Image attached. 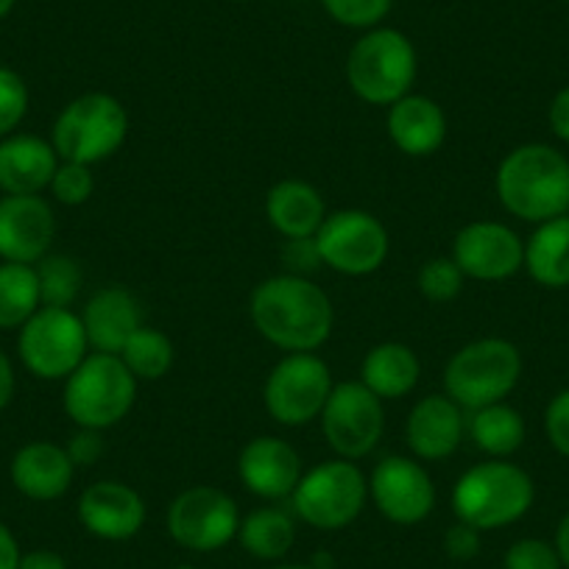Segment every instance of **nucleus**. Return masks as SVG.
Segmentation results:
<instances>
[{"label":"nucleus","mask_w":569,"mask_h":569,"mask_svg":"<svg viewBox=\"0 0 569 569\" xmlns=\"http://www.w3.org/2000/svg\"><path fill=\"white\" fill-rule=\"evenodd\" d=\"M386 129L391 142L408 157H430L445 146V109L427 96H405L388 107Z\"/></svg>","instance_id":"22"},{"label":"nucleus","mask_w":569,"mask_h":569,"mask_svg":"<svg viewBox=\"0 0 569 569\" xmlns=\"http://www.w3.org/2000/svg\"><path fill=\"white\" fill-rule=\"evenodd\" d=\"M129 137V112L107 92H87L70 101L53 123L51 146L59 160L96 166L109 160Z\"/></svg>","instance_id":"6"},{"label":"nucleus","mask_w":569,"mask_h":569,"mask_svg":"<svg viewBox=\"0 0 569 569\" xmlns=\"http://www.w3.org/2000/svg\"><path fill=\"white\" fill-rule=\"evenodd\" d=\"M173 358L177 352L171 338L151 327H140L120 352V360L134 375V380H162L171 371Z\"/></svg>","instance_id":"30"},{"label":"nucleus","mask_w":569,"mask_h":569,"mask_svg":"<svg viewBox=\"0 0 569 569\" xmlns=\"http://www.w3.org/2000/svg\"><path fill=\"white\" fill-rule=\"evenodd\" d=\"M522 377V355L506 338H480L467 343L447 363V397L461 408L478 410L502 402Z\"/></svg>","instance_id":"7"},{"label":"nucleus","mask_w":569,"mask_h":569,"mask_svg":"<svg viewBox=\"0 0 569 569\" xmlns=\"http://www.w3.org/2000/svg\"><path fill=\"white\" fill-rule=\"evenodd\" d=\"M369 495L377 511L393 525H419L436 508L433 480L413 458H382L369 480Z\"/></svg>","instance_id":"14"},{"label":"nucleus","mask_w":569,"mask_h":569,"mask_svg":"<svg viewBox=\"0 0 569 569\" xmlns=\"http://www.w3.org/2000/svg\"><path fill=\"white\" fill-rule=\"evenodd\" d=\"M336 23L347 29H377L382 18L391 12L393 0H321Z\"/></svg>","instance_id":"34"},{"label":"nucleus","mask_w":569,"mask_h":569,"mask_svg":"<svg viewBox=\"0 0 569 569\" xmlns=\"http://www.w3.org/2000/svg\"><path fill=\"white\" fill-rule=\"evenodd\" d=\"M42 308H70L81 291V268L73 257H42L37 266Z\"/></svg>","instance_id":"31"},{"label":"nucleus","mask_w":569,"mask_h":569,"mask_svg":"<svg viewBox=\"0 0 569 569\" xmlns=\"http://www.w3.org/2000/svg\"><path fill=\"white\" fill-rule=\"evenodd\" d=\"M238 502L216 486L184 489L168 508V533L184 550L216 552L238 539Z\"/></svg>","instance_id":"11"},{"label":"nucleus","mask_w":569,"mask_h":569,"mask_svg":"<svg viewBox=\"0 0 569 569\" xmlns=\"http://www.w3.org/2000/svg\"><path fill=\"white\" fill-rule=\"evenodd\" d=\"M319 419L325 439L347 461L369 456L380 445L382 430H386L382 399L375 397L363 382L332 386Z\"/></svg>","instance_id":"12"},{"label":"nucleus","mask_w":569,"mask_h":569,"mask_svg":"<svg viewBox=\"0 0 569 569\" xmlns=\"http://www.w3.org/2000/svg\"><path fill=\"white\" fill-rule=\"evenodd\" d=\"M79 522L103 541H126L146 525V502L118 480L92 483L79 500Z\"/></svg>","instance_id":"18"},{"label":"nucleus","mask_w":569,"mask_h":569,"mask_svg":"<svg viewBox=\"0 0 569 569\" xmlns=\"http://www.w3.org/2000/svg\"><path fill=\"white\" fill-rule=\"evenodd\" d=\"M257 332L284 352H316L332 332V302L308 277L279 273L251 293Z\"/></svg>","instance_id":"1"},{"label":"nucleus","mask_w":569,"mask_h":569,"mask_svg":"<svg viewBox=\"0 0 569 569\" xmlns=\"http://www.w3.org/2000/svg\"><path fill=\"white\" fill-rule=\"evenodd\" d=\"M525 268L545 288H569V216L539 223L525 243Z\"/></svg>","instance_id":"26"},{"label":"nucleus","mask_w":569,"mask_h":569,"mask_svg":"<svg viewBox=\"0 0 569 569\" xmlns=\"http://www.w3.org/2000/svg\"><path fill=\"white\" fill-rule=\"evenodd\" d=\"M321 260L347 277H366L388 257V232L371 212L338 210L316 232Z\"/></svg>","instance_id":"13"},{"label":"nucleus","mask_w":569,"mask_h":569,"mask_svg":"<svg viewBox=\"0 0 569 569\" xmlns=\"http://www.w3.org/2000/svg\"><path fill=\"white\" fill-rule=\"evenodd\" d=\"M506 569H561L556 545L545 539H519L513 541L502 558Z\"/></svg>","instance_id":"36"},{"label":"nucleus","mask_w":569,"mask_h":569,"mask_svg":"<svg viewBox=\"0 0 569 569\" xmlns=\"http://www.w3.org/2000/svg\"><path fill=\"white\" fill-rule=\"evenodd\" d=\"M42 308L34 266L0 262V330H18Z\"/></svg>","instance_id":"29"},{"label":"nucleus","mask_w":569,"mask_h":569,"mask_svg":"<svg viewBox=\"0 0 569 569\" xmlns=\"http://www.w3.org/2000/svg\"><path fill=\"white\" fill-rule=\"evenodd\" d=\"M282 260H284V266H288V271H291L293 277H308V273L319 271V268L325 266V260H321L319 243H316V234H313V238H291V240H288V243H284V249H282Z\"/></svg>","instance_id":"38"},{"label":"nucleus","mask_w":569,"mask_h":569,"mask_svg":"<svg viewBox=\"0 0 569 569\" xmlns=\"http://www.w3.org/2000/svg\"><path fill=\"white\" fill-rule=\"evenodd\" d=\"M14 3H18V0H0V20L7 18L9 12H12V9H14Z\"/></svg>","instance_id":"46"},{"label":"nucleus","mask_w":569,"mask_h":569,"mask_svg":"<svg viewBox=\"0 0 569 569\" xmlns=\"http://www.w3.org/2000/svg\"><path fill=\"white\" fill-rule=\"evenodd\" d=\"M419 375L421 363L416 352L397 341L371 347L360 366V382L380 399H399L410 393L419 382Z\"/></svg>","instance_id":"25"},{"label":"nucleus","mask_w":569,"mask_h":569,"mask_svg":"<svg viewBox=\"0 0 569 569\" xmlns=\"http://www.w3.org/2000/svg\"><path fill=\"white\" fill-rule=\"evenodd\" d=\"M238 475L251 495L262 500H282L297 491L302 461L288 441L277 436H257L240 450Z\"/></svg>","instance_id":"17"},{"label":"nucleus","mask_w":569,"mask_h":569,"mask_svg":"<svg viewBox=\"0 0 569 569\" xmlns=\"http://www.w3.org/2000/svg\"><path fill=\"white\" fill-rule=\"evenodd\" d=\"M18 569H68V561L53 550H31L23 552Z\"/></svg>","instance_id":"42"},{"label":"nucleus","mask_w":569,"mask_h":569,"mask_svg":"<svg viewBox=\"0 0 569 569\" xmlns=\"http://www.w3.org/2000/svg\"><path fill=\"white\" fill-rule=\"evenodd\" d=\"M20 558H23V552H20L18 539L7 525L0 522V569H18Z\"/></svg>","instance_id":"43"},{"label":"nucleus","mask_w":569,"mask_h":569,"mask_svg":"<svg viewBox=\"0 0 569 569\" xmlns=\"http://www.w3.org/2000/svg\"><path fill=\"white\" fill-rule=\"evenodd\" d=\"M87 347L84 321L70 308H40L20 327V360L40 380H68L87 358Z\"/></svg>","instance_id":"9"},{"label":"nucleus","mask_w":569,"mask_h":569,"mask_svg":"<svg viewBox=\"0 0 569 569\" xmlns=\"http://www.w3.org/2000/svg\"><path fill=\"white\" fill-rule=\"evenodd\" d=\"M536 497L533 478L502 458L478 463L458 478L452 489V511L478 530H497L519 522Z\"/></svg>","instance_id":"3"},{"label":"nucleus","mask_w":569,"mask_h":569,"mask_svg":"<svg viewBox=\"0 0 569 569\" xmlns=\"http://www.w3.org/2000/svg\"><path fill=\"white\" fill-rule=\"evenodd\" d=\"M463 271L458 268V262L452 257H433L421 266L419 279V291L425 293V299L430 302H452L458 293L463 291Z\"/></svg>","instance_id":"32"},{"label":"nucleus","mask_w":569,"mask_h":569,"mask_svg":"<svg viewBox=\"0 0 569 569\" xmlns=\"http://www.w3.org/2000/svg\"><path fill=\"white\" fill-rule=\"evenodd\" d=\"M330 391V366L313 352H291L271 369L262 399L273 421L284 427H302L319 419Z\"/></svg>","instance_id":"10"},{"label":"nucleus","mask_w":569,"mask_h":569,"mask_svg":"<svg viewBox=\"0 0 569 569\" xmlns=\"http://www.w3.org/2000/svg\"><path fill=\"white\" fill-rule=\"evenodd\" d=\"M81 321L87 341L96 352L120 355L129 338L142 327V310L134 293L123 288H103L87 302Z\"/></svg>","instance_id":"23"},{"label":"nucleus","mask_w":569,"mask_h":569,"mask_svg":"<svg viewBox=\"0 0 569 569\" xmlns=\"http://www.w3.org/2000/svg\"><path fill=\"white\" fill-rule=\"evenodd\" d=\"M137 399V380L120 355L92 352L64 380V410L79 427L109 430L129 416Z\"/></svg>","instance_id":"5"},{"label":"nucleus","mask_w":569,"mask_h":569,"mask_svg":"<svg viewBox=\"0 0 569 569\" xmlns=\"http://www.w3.org/2000/svg\"><path fill=\"white\" fill-rule=\"evenodd\" d=\"M271 569H316V567H299V563H282V567H271Z\"/></svg>","instance_id":"47"},{"label":"nucleus","mask_w":569,"mask_h":569,"mask_svg":"<svg viewBox=\"0 0 569 569\" xmlns=\"http://www.w3.org/2000/svg\"><path fill=\"white\" fill-rule=\"evenodd\" d=\"M452 260L458 262L463 277L500 282L525 266V243L506 223L475 221L456 234Z\"/></svg>","instance_id":"15"},{"label":"nucleus","mask_w":569,"mask_h":569,"mask_svg":"<svg viewBox=\"0 0 569 569\" xmlns=\"http://www.w3.org/2000/svg\"><path fill=\"white\" fill-rule=\"evenodd\" d=\"M556 550H558V558H561V567L569 569V511L563 513V519L558 522Z\"/></svg>","instance_id":"45"},{"label":"nucleus","mask_w":569,"mask_h":569,"mask_svg":"<svg viewBox=\"0 0 569 569\" xmlns=\"http://www.w3.org/2000/svg\"><path fill=\"white\" fill-rule=\"evenodd\" d=\"M173 569H196V567H188V563H182V567H173Z\"/></svg>","instance_id":"48"},{"label":"nucleus","mask_w":569,"mask_h":569,"mask_svg":"<svg viewBox=\"0 0 569 569\" xmlns=\"http://www.w3.org/2000/svg\"><path fill=\"white\" fill-rule=\"evenodd\" d=\"M51 142L34 134H9L0 142V190L7 196H40L59 168Z\"/></svg>","instance_id":"20"},{"label":"nucleus","mask_w":569,"mask_h":569,"mask_svg":"<svg viewBox=\"0 0 569 569\" xmlns=\"http://www.w3.org/2000/svg\"><path fill=\"white\" fill-rule=\"evenodd\" d=\"M92 190H96V179H92L90 166L81 162H59L57 173L51 179V193L59 204L79 207L90 201Z\"/></svg>","instance_id":"35"},{"label":"nucleus","mask_w":569,"mask_h":569,"mask_svg":"<svg viewBox=\"0 0 569 569\" xmlns=\"http://www.w3.org/2000/svg\"><path fill=\"white\" fill-rule=\"evenodd\" d=\"M369 497L363 472L347 458L325 461L302 475L291 495L293 511L316 530H341L360 517Z\"/></svg>","instance_id":"8"},{"label":"nucleus","mask_w":569,"mask_h":569,"mask_svg":"<svg viewBox=\"0 0 569 569\" xmlns=\"http://www.w3.org/2000/svg\"><path fill=\"white\" fill-rule=\"evenodd\" d=\"M545 430L550 445L556 447V452L569 458V388L556 393V397L550 399V405H547Z\"/></svg>","instance_id":"37"},{"label":"nucleus","mask_w":569,"mask_h":569,"mask_svg":"<svg viewBox=\"0 0 569 569\" xmlns=\"http://www.w3.org/2000/svg\"><path fill=\"white\" fill-rule=\"evenodd\" d=\"M29 112V87L23 76L0 68V137H9Z\"/></svg>","instance_id":"33"},{"label":"nucleus","mask_w":569,"mask_h":569,"mask_svg":"<svg viewBox=\"0 0 569 569\" xmlns=\"http://www.w3.org/2000/svg\"><path fill=\"white\" fill-rule=\"evenodd\" d=\"M480 533H483V530L472 528V525L458 519L445 536L447 556L456 558V561H472V558L480 552Z\"/></svg>","instance_id":"39"},{"label":"nucleus","mask_w":569,"mask_h":569,"mask_svg":"<svg viewBox=\"0 0 569 569\" xmlns=\"http://www.w3.org/2000/svg\"><path fill=\"white\" fill-rule=\"evenodd\" d=\"M73 472L76 467L68 450L51 441H31L20 447L9 467L14 489L37 502L59 500L73 483Z\"/></svg>","instance_id":"21"},{"label":"nucleus","mask_w":569,"mask_h":569,"mask_svg":"<svg viewBox=\"0 0 569 569\" xmlns=\"http://www.w3.org/2000/svg\"><path fill=\"white\" fill-rule=\"evenodd\" d=\"M238 539L249 556L260 561H279L291 552L297 541V522L291 513L279 508H257L249 517L240 519Z\"/></svg>","instance_id":"27"},{"label":"nucleus","mask_w":569,"mask_h":569,"mask_svg":"<svg viewBox=\"0 0 569 569\" xmlns=\"http://www.w3.org/2000/svg\"><path fill=\"white\" fill-rule=\"evenodd\" d=\"M73 461V467H92L98 463V458L103 456V439L101 430H90V427H79V433L70 439V445L64 447Z\"/></svg>","instance_id":"40"},{"label":"nucleus","mask_w":569,"mask_h":569,"mask_svg":"<svg viewBox=\"0 0 569 569\" xmlns=\"http://www.w3.org/2000/svg\"><path fill=\"white\" fill-rule=\"evenodd\" d=\"M416 48L402 31L369 29L352 46L347 81L355 96L375 107H391L410 92L416 81Z\"/></svg>","instance_id":"4"},{"label":"nucleus","mask_w":569,"mask_h":569,"mask_svg":"<svg viewBox=\"0 0 569 569\" xmlns=\"http://www.w3.org/2000/svg\"><path fill=\"white\" fill-rule=\"evenodd\" d=\"M550 129L552 134L558 137V140L569 142V84L561 87V90L556 92V98H552L550 103Z\"/></svg>","instance_id":"41"},{"label":"nucleus","mask_w":569,"mask_h":569,"mask_svg":"<svg viewBox=\"0 0 569 569\" xmlns=\"http://www.w3.org/2000/svg\"><path fill=\"white\" fill-rule=\"evenodd\" d=\"M469 436H472L475 447L483 450L486 456H513L525 441V419L517 408L506 402L486 405V408L472 410Z\"/></svg>","instance_id":"28"},{"label":"nucleus","mask_w":569,"mask_h":569,"mask_svg":"<svg viewBox=\"0 0 569 569\" xmlns=\"http://www.w3.org/2000/svg\"><path fill=\"white\" fill-rule=\"evenodd\" d=\"M563 3H569V0H563Z\"/></svg>","instance_id":"49"},{"label":"nucleus","mask_w":569,"mask_h":569,"mask_svg":"<svg viewBox=\"0 0 569 569\" xmlns=\"http://www.w3.org/2000/svg\"><path fill=\"white\" fill-rule=\"evenodd\" d=\"M266 216L282 238H313L327 218L325 199L302 179H282L266 196Z\"/></svg>","instance_id":"24"},{"label":"nucleus","mask_w":569,"mask_h":569,"mask_svg":"<svg viewBox=\"0 0 569 569\" xmlns=\"http://www.w3.org/2000/svg\"><path fill=\"white\" fill-rule=\"evenodd\" d=\"M14 397V369L12 360L7 358V352L0 349V410L7 408Z\"/></svg>","instance_id":"44"},{"label":"nucleus","mask_w":569,"mask_h":569,"mask_svg":"<svg viewBox=\"0 0 569 569\" xmlns=\"http://www.w3.org/2000/svg\"><path fill=\"white\" fill-rule=\"evenodd\" d=\"M463 430H467V421H463L461 405L452 402L447 393L445 397L430 393V397L419 399L410 410L405 439H408L410 452L416 458L441 461L461 447Z\"/></svg>","instance_id":"19"},{"label":"nucleus","mask_w":569,"mask_h":569,"mask_svg":"<svg viewBox=\"0 0 569 569\" xmlns=\"http://www.w3.org/2000/svg\"><path fill=\"white\" fill-rule=\"evenodd\" d=\"M57 234L51 204L40 196H3L0 199V260L34 266Z\"/></svg>","instance_id":"16"},{"label":"nucleus","mask_w":569,"mask_h":569,"mask_svg":"<svg viewBox=\"0 0 569 569\" xmlns=\"http://www.w3.org/2000/svg\"><path fill=\"white\" fill-rule=\"evenodd\" d=\"M497 196L511 216L545 223L569 212V160L545 142L513 149L497 168Z\"/></svg>","instance_id":"2"}]
</instances>
